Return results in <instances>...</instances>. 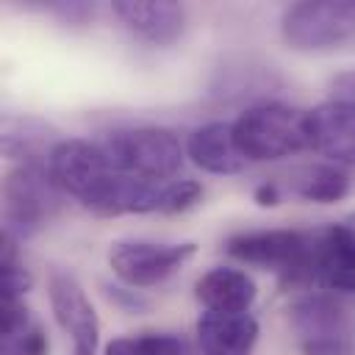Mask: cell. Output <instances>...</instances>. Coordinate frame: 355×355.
Masks as SVG:
<instances>
[{"label":"cell","mask_w":355,"mask_h":355,"mask_svg":"<svg viewBox=\"0 0 355 355\" xmlns=\"http://www.w3.org/2000/svg\"><path fill=\"white\" fill-rule=\"evenodd\" d=\"M233 141L247 164L283 161L297 153L311 150L308 139V111L266 100L244 108L233 122Z\"/></svg>","instance_id":"3"},{"label":"cell","mask_w":355,"mask_h":355,"mask_svg":"<svg viewBox=\"0 0 355 355\" xmlns=\"http://www.w3.org/2000/svg\"><path fill=\"white\" fill-rule=\"evenodd\" d=\"M0 266H3V300H25V294L33 286V275L22 263L19 241L11 233H6V230H3Z\"/></svg>","instance_id":"20"},{"label":"cell","mask_w":355,"mask_h":355,"mask_svg":"<svg viewBox=\"0 0 355 355\" xmlns=\"http://www.w3.org/2000/svg\"><path fill=\"white\" fill-rule=\"evenodd\" d=\"M197 255L194 241H144L128 239L108 247V266L128 288H155L178 275Z\"/></svg>","instance_id":"8"},{"label":"cell","mask_w":355,"mask_h":355,"mask_svg":"<svg viewBox=\"0 0 355 355\" xmlns=\"http://www.w3.org/2000/svg\"><path fill=\"white\" fill-rule=\"evenodd\" d=\"M202 200V183L200 180H191V178H175L164 186L161 191V205H158V214L164 216H172V214H183L189 211L191 205H197Z\"/></svg>","instance_id":"21"},{"label":"cell","mask_w":355,"mask_h":355,"mask_svg":"<svg viewBox=\"0 0 355 355\" xmlns=\"http://www.w3.org/2000/svg\"><path fill=\"white\" fill-rule=\"evenodd\" d=\"M186 155L194 166L211 175H239L244 172L247 161L241 158L236 141H233V125L230 122H205L197 125L186 139Z\"/></svg>","instance_id":"14"},{"label":"cell","mask_w":355,"mask_h":355,"mask_svg":"<svg viewBox=\"0 0 355 355\" xmlns=\"http://www.w3.org/2000/svg\"><path fill=\"white\" fill-rule=\"evenodd\" d=\"M347 225H349V227H355V211H352V214L347 216Z\"/></svg>","instance_id":"25"},{"label":"cell","mask_w":355,"mask_h":355,"mask_svg":"<svg viewBox=\"0 0 355 355\" xmlns=\"http://www.w3.org/2000/svg\"><path fill=\"white\" fill-rule=\"evenodd\" d=\"M300 355H355V308L327 291L297 297L286 313Z\"/></svg>","instance_id":"5"},{"label":"cell","mask_w":355,"mask_h":355,"mask_svg":"<svg viewBox=\"0 0 355 355\" xmlns=\"http://www.w3.org/2000/svg\"><path fill=\"white\" fill-rule=\"evenodd\" d=\"M291 191L305 202L330 205L352 191V175L338 164H313L294 178Z\"/></svg>","instance_id":"18"},{"label":"cell","mask_w":355,"mask_h":355,"mask_svg":"<svg viewBox=\"0 0 355 355\" xmlns=\"http://www.w3.org/2000/svg\"><path fill=\"white\" fill-rule=\"evenodd\" d=\"M111 14L119 19V25L139 42H147L153 47H169L183 39L189 14L183 3L169 0H119L111 3Z\"/></svg>","instance_id":"10"},{"label":"cell","mask_w":355,"mask_h":355,"mask_svg":"<svg viewBox=\"0 0 355 355\" xmlns=\"http://www.w3.org/2000/svg\"><path fill=\"white\" fill-rule=\"evenodd\" d=\"M183 341L175 333L164 330H141L130 336L111 338L103 355H183Z\"/></svg>","instance_id":"19"},{"label":"cell","mask_w":355,"mask_h":355,"mask_svg":"<svg viewBox=\"0 0 355 355\" xmlns=\"http://www.w3.org/2000/svg\"><path fill=\"white\" fill-rule=\"evenodd\" d=\"M200 355H252L258 341V319L244 313L202 311L194 324Z\"/></svg>","instance_id":"12"},{"label":"cell","mask_w":355,"mask_h":355,"mask_svg":"<svg viewBox=\"0 0 355 355\" xmlns=\"http://www.w3.org/2000/svg\"><path fill=\"white\" fill-rule=\"evenodd\" d=\"M36 8L55 14L64 25H89L94 11H97L94 3H44V6H36Z\"/></svg>","instance_id":"22"},{"label":"cell","mask_w":355,"mask_h":355,"mask_svg":"<svg viewBox=\"0 0 355 355\" xmlns=\"http://www.w3.org/2000/svg\"><path fill=\"white\" fill-rule=\"evenodd\" d=\"M58 136L50 125L31 116H6L3 119V153L14 164L47 166V155L55 147Z\"/></svg>","instance_id":"16"},{"label":"cell","mask_w":355,"mask_h":355,"mask_svg":"<svg viewBox=\"0 0 355 355\" xmlns=\"http://www.w3.org/2000/svg\"><path fill=\"white\" fill-rule=\"evenodd\" d=\"M280 39L297 53H336L355 44V0H300L280 14Z\"/></svg>","instance_id":"6"},{"label":"cell","mask_w":355,"mask_h":355,"mask_svg":"<svg viewBox=\"0 0 355 355\" xmlns=\"http://www.w3.org/2000/svg\"><path fill=\"white\" fill-rule=\"evenodd\" d=\"M252 200H255L258 205H263V208H272V205H277V202L283 200V194H280V186H277L275 180H263V183L255 186Z\"/></svg>","instance_id":"24"},{"label":"cell","mask_w":355,"mask_h":355,"mask_svg":"<svg viewBox=\"0 0 355 355\" xmlns=\"http://www.w3.org/2000/svg\"><path fill=\"white\" fill-rule=\"evenodd\" d=\"M316 286L355 294V227L347 222L316 230Z\"/></svg>","instance_id":"13"},{"label":"cell","mask_w":355,"mask_h":355,"mask_svg":"<svg viewBox=\"0 0 355 355\" xmlns=\"http://www.w3.org/2000/svg\"><path fill=\"white\" fill-rule=\"evenodd\" d=\"M194 297L205 311L244 313L258 297L255 280L239 266H214L194 283Z\"/></svg>","instance_id":"15"},{"label":"cell","mask_w":355,"mask_h":355,"mask_svg":"<svg viewBox=\"0 0 355 355\" xmlns=\"http://www.w3.org/2000/svg\"><path fill=\"white\" fill-rule=\"evenodd\" d=\"M327 100H341L355 105V69L338 72L327 80Z\"/></svg>","instance_id":"23"},{"label":"cell","mask_w":355,"mask_h":355,"mask_svg":"<svg viewBox=\"0 0 355 355\" xmlns=\"http://www.w3.org/2000/svg\"><path fill=\"white\" fill-rule=\"evenodd\" d=\"M225 252L239 263L272 272L283 288L316 286V230H244L225 241Z\"/></svg>","instance_id":"2"},{"label":"cell","mask_w":355,"mask_h":355,"mask_svg":"<svg viewBox=\"0 0 355 355\" xmlns=\"http://www.w3.org/2000/svg\"><path fill=\"white\" fill-rule=\"evenodd\" d=\"M97 141L119 175L147 183L175 180L186 161V144L169 128H114L103 133Z\"/></svg>","instance_id":"4"},{"label":"cell","mask_w":355,"mask_h":355,"mask_svg":"<svg viewBox=\"0 0 355 355\" xmlns=\"http://www.w3.org/2000/svg\"><path fill=\"white\" fill-rule=\"evenodd\" d=\"M3 347L0 355H47V330L31 316L25 300H3Z\"/></svg>","instance_id":"17"},{"label":"cell","mask_w":355,"mask_h":355,"mask_svg":"<svg viewBox=\"0 0 355 355\" xmlns=\"http://www.w3.org/2000/svg\"><path fill=\"white\" fill-rule=\"evenodd\" d=\"M47 300L58 327L69 336V355H100V316L72 272L53 269L47 275Z\"/></svg>","instance_id":"9"},{"label":"cell","mask_w":355,"mask_h":355,"mask_svg":"<svg viewBox=\"0 0 355 355\" xmlns=\"http://www.w3.org/2000/svg\"><path fill=\"white\" fill-rule=\"evenodd\" d=\"M61 197L47 166L14 164L3 178V230L17 241L36 236L58 214Z\"/></svg>","instance_id":"7"},{"label":"cell","mask_w":355,"mask_h":355,"mask_svg":"<svg viewBox=\"0 0 355 355\" xmlns=\"http://www.w3.org/2000/svg\"><path fill=\"white\" fill-rule=\"evenodd\" d=\"M311 150L327 158V164L355 166V105L341 100H324L308 108Z\"/></svg>","instance_id":"11"},{"label":"cell","mask_w":355,"mask_h":355,"mask_svg":"<svg viewBox=\"0 0 355 355\" xmlns=\"http://www.w3.org/2000/svg\"><path fill=\"white\" fill-rule=\"evenodd\" d=\"M47 175L64 197H72L94 216L158 214L161 191L169 183H147L119 175L97 139H58L47 155Z\"/></svg>","instance_id":"1"}]
</instances>
